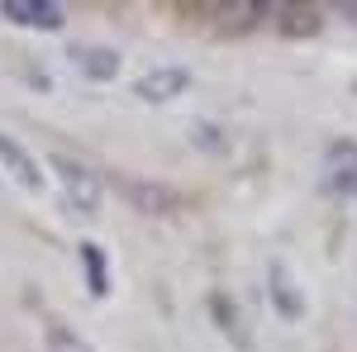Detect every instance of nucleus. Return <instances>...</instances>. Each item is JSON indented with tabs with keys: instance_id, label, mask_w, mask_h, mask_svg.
<instances>
[{
	"instance_id": "1",
	"label": "nucleus",
	"mask_w": 357,
	"mask_h": 352,
	"mask_svg": "<svg viewBox=\"0 0 357 352\" xmlns=\"http://www.w3.org/2000/svg\"><path fill=\"white\" fill-rule=\"evenodd\" d=\"M53 176H57V190H62L67 215L96 219L100 210H105V181H100V171H96V167H86L82 158L53 153Z\"/></svg>"
},
{
	"instance_id": "2",
	"label": "nucleus",
	"mask_w": 357,
	"mask_h": 352,
	"mask_svg": "<svg viewBox=\"0 0 357 352\" xmlns=\"http://www.w3.org/2000/svg\"><path fill=\"white\" fill-rule=\"evenodd\" d=\"M191 67H181V62H162V67H148V72H138L134 82V95L143 105H172V100H181L186 91H191Z\"/></svg>"
},
{
	"instance_id": "3",
	"label": "nucleus",
	"mask_w": 357,
	"mask_h": 352,
	"mask_svg": "<svg viewBox=\"0 0 357 352\" xmlns=\"http://www.w3.org/2000/svg\"><path fill=\"white\" fill-rule=\"evenodd\" d=\"M319 181L338 200H357V138H333L329 148H324Z\"/></svg>"
},
{
	"instance_id": "4",
	"label": "nucleus",
	"mask_w": 357,
	"mask_h": 352,
	"mask_svg": "<svg viewBox=\"0 0 357 352\" xmlns=\"http://www.w3.org/2000/svg\"><path fill=\"white\" fill-rule=\"evenodd\" d=\"M0 171H5L20 190H29V195H43V190H48V171H43V162H38L15 134H5V129H0Z\"/></svg>"
},
{
	"instance_id": "5",
	"label": "nucleus",
	"mask_w": 357,
	"mask_h": 352,
	"mask_svg": "<svg viewBox=\"0 0 357 352\" xmlns=\"http://www.w3.org/2000/svg\"><path fill=\"white\" fill-rule=\"evenodd\" d=\"M0 15L20 29H33V33H57L67 24V10L57 0H0Z\"/></svg>"
},
{
	"instance_id": "6",
	"label": "nucleus",
	"mask_w": 357,
	"mask_h": 352,
	"mask_svg": "<svg viewBox=\"0 0 357 352\" xmlns=\"http://www.w3.org/2000/svg\"><path fill=\"white\" fill-rule=\"evenodd\" d=\"M67 62L82 72L86 82L105 86L119 77V67H124V57L114 53V48H105V43H67Z\"/></svg>"
},
{
	"instance_id": "7",
	"label": "nucleus",
	"mask_w": 357,
	"mask_h": 352,
	"mask_svg": "<svg viewBox=\"0 0 357 352\" xmlns=\"http://www.w3.org/2000/svg\"><path fill=\"white\" fill-rule=\"evenodd\" d=\"M272 10L276 5H267V0H220L215 20L229 33H248V29H257V24H272Z\"/></svg>"
},
{
	"instance_id": "8",
	"label": "nucleus",
	"mask_w": 357,
	"mask_h": 352,
	"mask_svg": "<svg viewBox=\"0 0 357 352\" xmlns=\"http://www.w3.org/2000/svg\"><path fill=\"white\" fill-rule=\"evenodd\" d=\"M267 300H272V309L281 319H301L305 314V291L291 281V271L281 267V262L267 267Z\"/></svg>"
},
{
	"instance_id": "9",
	"label": "nucleus",
	"mask_w": 357,
	"mask_h": 352,
	"mask_svg": "<svg viewBox=\"0 0 357 352\" xmlns=\"http://www.w3.org/2000/svg\"><path fill=\"white\" fill-rule=\"evenodd\" d=\"M272 24H276V33H286V38H310V33H319L324 15H319L314 5L286 0V5H276V10H272Z\"/></svg>"
},
{
	"instance_id": "10",
	"label": "nucleus",
	"mask_w": 357,
	"mask_h": 352,
	"mask_svg": "<svg viewBox=\"0 0 357 352\" xmlns=\"http://www.w3.org/2000/svg\"><path fill=\"white\" fill-rule=\"evenodd\" d=\"M82 267H86V286H91V296L100 300L105 291H110V276H105L110 262H105V252H100L96 243H82Z\"/></svg>"
},
{
	"instance_id": "11",
	"label": "nucleus",
	"mask_w": 357,
	"mask_h": 352,
	"mask_svg": "<svg viewBox=\"0 0 357 352\" xmlns=\"http://www.w3.org/2000/svg\"><path fill=\"white\" fill-rule=\"evenodd\" d=\"M343 20L357 29V0H343Z\"/></svg>"
}]
</instances>
